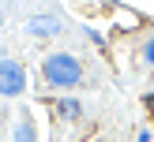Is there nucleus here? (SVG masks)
Masks as SVG:
<instances>
[{
    "label": "nucleus",
    "instance_id": "nucleus-1",
    "mask_svg": "<svg viewBox=\"0 0 154 142\" xmlns=\"http://www.w3.org/2000/svg\"><path fill=\"white\" fill-rule=\"evenodd\" d=\"M42 75L53 86H75V82L83 79V67H79V60H75L72 52H53V56H45Z\"/></svg>",
    "mask_w": 154,
    "mask_h": 142
},
{
    "label": "nucleus",
    "instance_id": "nucleus-2",
    "mask_svg": "<svg viewBox=\"0 0 154 142\" xmlns=\"http://www.w3.org/2000/svg\"><path fill=\"white\" fill-rule=\"evenodd\" d=\"M23 86H26L23 67L15 64V60H0V94H4V97H15V94H23Z\"/></svg>",
    "mask_w": 154,
    "mask_h": 142
},
{
    "label": "nucleus",
    "instance_id": "nucleus-3",
    "mask_svg": "<svg viewBox=\"0 0 154 142\" xmlns=\"http://www.w3.org/2000/svg\"><path fill=\"white\" fill-rule=\"evenodd\" d=\"M30 30H34V34H57V30H60V22L53 19V15H38V19L30 22Z\"/></svg>",
    "mask_w": 154,
    "mask_h": 142
},
{
    "label": "nucleus",
    "instance_id": "nucleus-4",
    "mask_svg": "<svg viewBox=\"0 0 154 142\" xmlns=\"http://www.w3.org/2000/svg\"><path fill=\"white\" fill-rule=\"evenodd\" d=\"M19 142H34V131H30V120L19 123Z\"/></svg>",
    "mask_w": 154,
    "mask_h": 142
},
{
    "label": "nucleus",
    "instance_id": "nucleus-5",
    "mask_svg": "<svg viewBox=\"0 0 154 142\" xmlns=\"http://www.w3.org/2000/svg\"><path fill=\"white\" fill-rule=\"evenodd\" d=\"M60 112H64V116H79V105L75 101H60Z\"/></svg>",
    "mask_w": 154,
    "mask_h": 142
},
{
    "label": "nucleus",
    "instance_id": "nucleus-6",
    "mask_svg": "<svg viewBox=\"0 0 154 142\" xmlns=\"http://www.w3.org/2000/svg\"><path fill=\"white\" fill-rule=\"evenodd\" d=\"M143 56H147V64H154V37L147 41V49H143Z\"/></svg>",
    "mask_w": 154,
    "mask_h": 142
}]
</instances>
